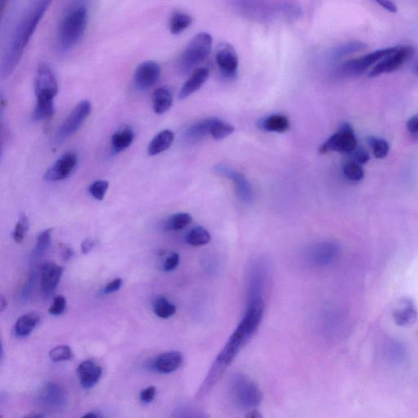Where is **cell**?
Returning <instances> with one entry per match:
<instances>
[{
	"instance_id": "cell-24",
	"label": "cell",
	"mask_w": 418,
	"mask_h": 418,
	"mask_svg": "<svg viewBox=\"0 0 418 418\" xmlns=\"http://www.w3.org/2000/svg\"><path fill=\"white\" fill-rule=\"evenodd\" d=\"M153 109L155 114L163 115L171 108L172 105V94L167 88H159L152 95Z\"/></svg>"
},
{
	"instance_id": "cell-2",
	"label": "cell",
	"mask_w": 418,
	"mask_h": 418,
	"mask_svg": "<svg viewBox=\"0 0 418 418\" xmlns=\"http://www.w3.org/2000/svg\"><path fill=\"white\" fill-rule=\"evenodd\" d=\"M53 0H31L15 26L3 53L0 74L3 79L10 77L23 55L31 37Z\"/></svg>"
},
{
	"instance_id": "cell-19",
	"label": "cell",
	"mask_w": 418,
	"mask_h": 418,
	"mask_svg": "<svg viewBox=\"0 0 418 418\" xmlns=\"http://www.w3.org/2000/svg\"><path fill=\"white\" fill-rule=\"evenodd\" d=\"M209 77V70L207 68H198L194 70L190 78L186 80L179 92V99L185 100L194 94L207 81Z\"/></svg>"
},
{
	"instance_id": "cell-37",
	"label": "cell",
	"mask_w": 418,
	"mask_h": 418,
	"mask_svg": "<svg viewBox=\"0 0 418 418\" xmlns=\"http://www.w3.org/2000/svg\"><path fill=\"white\" fill-rule=\"evenodd\" d=\"M367 141L377 159H384L388 157L390 150L388 141L375 136H369Z\"/></svg>"
},
{
	"instance_id": "cell-53",
	"label": "cell",
	"mask_w": 418,
	"mask_h": 418,
	"mask_svg": "<svg viewBox=\"0 0 418 418\" xmlns=\"http://www.w3.org/2000/svg\"><path fill=\"white\" fill-rule=\"evenodd\" d=\"M10 0H0V11H1V15L3 16L4 10L8 6V3Z\"/></svg>"
},
{
	"instance_id": "cell-10",
	"label": "cell",
	"mask_w": 418,
	"mask_h": 418,
	"mask_svg": "<svg viewBox=\"0 0 418 418\" xmlns=\"http://www.w3.org/2000/svg\"><path fill=\"white\" fill-rule=\"evenodd\" d=\"M413 54H415V48L412 46H395L392 52L373 66L368 77L375 78L384 74L394 72L407 63Z\"/></svg>"
},
{
	"instance_id": "cell-17",
	"label": "cell",
	"mask_w": 418,
	"mask_h": 418,
	"mask_svg": "<svg viewBox=\"0 0 418 418\" xmlns=\"http://www.w3.org/2000/svg\"><path fill=\"white\" fill-rule=\"evenodd\" d=\"M77 373L80 384L84 389L88 390L92 388L99 382L102 375V369L92 360H86L79 364Z\"/></svg>"
},
{
	"instance_id": "cell-26",
	"label": "cell",
	"mask_w": 418,
	"mask_h": 418,
	"mask_svg": "<svg viewBox=\"0 0 418 418\" xmlns=\"http://www.w3.org/2000/svg\"><path fill=\"white\" fill-rule=\"evenodd\" d=\"M133 140H135V132L130 128H123V130L115 132L111 137L112 152L115 154L122 152L130 148Z\"/></svg>"
},
{
	"instance_id": "cell-49",
	"label": "cell",
	"mask_w": 418,
	"mask_h": 418,
	"mask_svg": "<svg viewBox=\"0 0 418 418\" xmlns=\"http://www.w3.org/2000/svg\"><path fill=\"white\" fill-rule=\"evenodd\" d=\"M406 126L409 132L413 133V135L418 133V115L409 119Z\"/></svg>"
},
{
	"instance_id": "cell-22",
	"label": "cell",
	"mask_w": 418,
	"mask_h": 418,
	"mask_svg": "<svg viewBox=\"0 0 418 418\" xmlns=\"http://www.w3.org/2000/svg\"><path fill=\"white\" fill-rule=\"evenodd\" d=\"M175 133L171 130H166L159 132L150 141L148 146V154L150 157H154V155L163 153L170 149L175 141Z\"/></svg>"
},
{
	"instance_id": "cell-56",
	"label": "cell",
	"mask_w": 418,
	"mask_h": 418,
	"mask_svg": "<svg viewBox=\"0 0 418 418\" xmlns=\"http://www.w3.org/2000/svg\"><path fill=\"white\" fill-rule=\"evenodd\" d=\"M413 72H415L418 77V61L415 62V65H413Z\"/></svg>"
},
{
	"instance_id": "cell-47",
	"label": "cell",
	"mask_w": 418,
	"mask_h": 418,
	"mask_svg": "<svg viewBox=\"0 0 418 418\" xmlns=\"http://www.w3.org/2000/svg\"><path fill=\"white\" fill-rule=\"evenodd\" d=\"M123 280L121 279H115L113 281L110 282L104 288V293H112L119 290L122 286Z\"/></svg>"
},
{
	"instance_id": "cell-4",
	"label": "cell",
	"mask_w": 418,
	"mask_h": 418,
	"mask_svg": "<svg viewBox=\"0 0 418 418\" xmlns=\"http://www.w3.org/2000/svg\"><path fill=\"white\" fill-rule=\"evenodd\" d=\"M234 6L240 15L259 22H290L303 13L292 0H235Z\"/></svg>"
},
{
	"instance_id": "cell-52",
	"label": "cell",
	"mask_w": 418,
	"mask_h": 418,
	"mask_svg": "<svg viewBox=\"0 0 418 418\" xmlns=\"http://www.w3.org/2000/svg\"><path fill=\"white\" fill-rule=\"evenodd\" d=\"M8 302L3 296H1V299H0V311L3 312L4 310L7 308Z\"/></svg>"
},
{
	"instance_id": "cell-50",
	"label": "cell",
	"mask_w": 418,
	"mask_h": 418,
	"mask_svg": "<svg viewBox=\"0 0 418 418\" xmlns=\"http://www.w3.org/2000/svg\"><path fill=\"white\" fill-rule=\"evenodd\" d=\"M97 242L92 239H84L81 243V251L83 255H88L96 246Z\"/></svg>"
},
{
	"instance_id": "cell-51",
	"label": "cell",
	"mask_w": 418,
	"mask_h": 418,
	"mask_svg": "<svg viewBox=\"0 0 418 418\" xmlns=\"http://www.w3.org/2000/svg\"><path fill=\"white\" fill-rule=\"evenodd\" d=\"M74 255V251L70 247L62 246L61 247V259L64 261H69Z\"/></svg>"
},
{
	"instance_id": "cell-5",
	"label": "cell",
	"mask_w": 418,
	"mask_h": 418,
	"mask_svg": "<svg viewBox=\"0 0 418 418\" xmlns=\"http://www.w3.org/2000/svg\"><path fill=\"white\" fill-rule=\"evenodd\" d=\"M212 39L206 32H200L190 39L182 52L179 60V68L182 74H186L208 59L210 55Z\"/></svg>"
},
{
	"instance_id": "cell-20",
	"label": "cell",
	"mask_w": 418,
	"mask_h": 418,
	"mask_svg": "<svg viewBox=\"0 0 418 418\" xmlns=\"http://www.w3.org/2000/svg\"><path fill=\"white\" fill-rule=\"evenodd\" d=\"M182 360L183 357L179 351H168L155 359L153 367L160 373H171L181 366Z\"/></svg>"
},
{
	"instance_id": "cell-54",
	"label": "cell",
	"mask_w": 418,
	"mask_h": 418,
	"mask_svg": "<svg viewBox=\"0 0 418 418\" xmlns=\"http://www.w3.org/2000/svg\"><path fill=\"white\" fill-rule=\"evenodd\" d=\"M83 417H90V418H99L102 417V415H100L99 412H90L87 413V415H84Z\"/></svg>"
},
{
	"instance_id": "cell-6",
	"label": "cell",
	"mask_w": 418,
	"mask_h": 418,
	"mask_svg": "<svg viewBox=\"0 0 418 418\" xmlns=\"http://www.w3.org/2000/svg\"><path fill=\"white\" fill-rule=\"evenodd\" d=\"M395 50V47L382 48L368 53V54L341 62L335 70V75L337 78H349L361 75L372 66L384 59Z\"/></svg>"
},
{
	"instance_id": "cell-14",
	"label": "cell",
	"mask_w": 418,
	"mask_h": 418,
	"mask_svg": "<svg viewBox=\"0 0 418 418\" xmlns=\"http://www.w3.org/2000/svg\"><path fill=\"white\" fill-rule=\"evenodd\" d=\"M161 68L154 61L142 62L135 73V83L137 90H148L159 81Z\"/></svg>"
},
{
	"instance_id": "cell-21",
	"label": "cell",
	"mask_w": 418,
	"mask_h": 418,
	"mask_svg": "<svg viewBox=\"0 0 418 418\" xmlns=\"http://www.w3.org/2000/svg\"><path fill=\"white\" fill-rule=\"evenodd\" d=\"M393 317L399 326L408 327L416 322L417 310L411 300L404 299L399 308L394 311Z\"/></svg>"
},
{
	"instance_id": "cell-9",
	"label": "cell",
	"mask_w": 418,
	"mask_h": 418,
	"mask_svg": "<svg viewBox=\"0 0 418 418\" xmlns=\"http://www.w3.org/2000/svg\"><path fill=\"white\" fill-rule=\"evenodd\" d=\"M92 105L90 101L83 100L75 106L56 133L55 141L57 143H61L74 135L86 122V120L90 117Z\"/></svg>"
},
{
	"instance_id": "cell-7",
	"label": "cell",
	"mask_w": 418,
	"mask_h": 418,
	"mask_svg": "<svg viewBox=\"0 0 418 418\" xmlns=\"http://www.w3.org/2000/svg\"><path fill=\"white\" fill-rule=\"evenodd\" d=\"M231 392L240 407L250 408L259 406L262 395L255 382L242 375H235L231 379Z\"/></svg>"
},
{
	"instance_id": "cell-31",
	"label": "cell",
	"mask_w": 418,
	"mask_h": 418,
	"mask_svg": "<svg viewBox=\"0 0 418 418\" xmlns=\"http://www.w3.org/2000/svg\"><path fill=\"white\" fill-rule=\"evenodd\" d=\"M261 130L268 132H284L289 128V120L281 115H270L259 122Z\"/></svg>"
},
{
	"instance_id": "cell-55",
	"label": "cell",
	"mask_w": 418,
	"mask_h": 418,
	"mask_svg": "<svg viewBox=\"0 0 418 418\" xmlns=\"http://www.w3.org/2000/svg\"><path fill=\"white\" fill-rule=\"evenodd\" d=\"M247 417H252V418L261 417V416L259 415V412L257 411H252V412H249V415Z\"/></svg>"
},
{
	"instance_id": "cell-16",
	"label": "cell",
	"mask_w": 418,
	"mask_h": 418,
	"mask_svg": "<svg viewBox=\"0 0 418 418\" xmlns=\"http://www.w3.org/2000/svg\"><path fill=\"white\" fill-rule=\"evenodd\" d=\"M340 248L336 243L324 242L311 249L310 259L315 266H327L337 260Z\"/></svg>"
},
{
	"instance_id": "cell-32",
	"label": "cell",
	"mask_w": 418,
	"mask_h": 418,
	"mask_svg": "<svg viewBox=\"0 0 418 418\" xmlns=\"http://www.w3.org/2000/svg\"><path fill=\"white\" fill-rule=\"evenodd\" d=\"M210 234L201 226H197V228L191 230L186 237V243L195 247L206 246V244L210 242Z\"/></svg>"
},
{
	"instance_id": "cell-40",
	"label": "cell",
	"mask_w": 418,
	"mask_h": 418,
	"mask_svg": "<svg viewBox=\"0 0 418 418\" xmlns=\"http://www.w3.org/2000/svg\"><path fill=\"white\" fill-rule=\"evenodd\" d=\"M50 357L54 362L68 361L73 357L72 350L68 346H59L50 350Z\"/></svg>"
},
{
	"instance_id": "cell-38",
	"label": "cell",
	"mask_w": 418,
	"mask_h": 418,
	"mask_svg": "<svg viewBox=\"0 0 418 418\" xmlns=\"http://www.w3.org/2000/svg\"><path fill=\"white\" fill-rule=\"evenodd\" d=\"M234 132L235 127L233 126L222 121V120L215 119L212 123L210 135L216 140H221L232 135Z\"/></svg>"
},
{
	"instance_id": "cell-3",
	"label": "cell",
	"mask_w": 418,
	"mask_h": 418,
	"mask_svg": "<svg viewBox=\"0 0 418 418\" xmlns=\"http://www.w3.org/2000/svg\"><path fill=\"white\" fill-rule=\"evenodd\" d=\"M91 0H66L57 32V48L66 54L81 41L86 34Z\"/></svg>"
},
{
	"instance_id": "cell-18",
	"label": "cell",
	"mask_w": 418,
	"mask_h": 418,
	"mask_svg": "<svg viewBox=\"0 0 418 418\" xmlns=\"http://www.w3.org/2000/svg\"><path fill=\"white\" fill-rule=\"evenodd\" d=\"M64 268L62 266L47 262L41 268V286L43 291L47 292L54 290L63 274Z\"/></svg>"
},
{
	"instance_id": "cell-34",
	"label": "cell",
	"mask_w": 418,
	"mask_h": 418,
	"mask_svg": "<svg viewBox=\"0 0 418 418\" xmlns=\"http://www.w3.org/2000/svg\"><path fill=\"white\" fill-rule=\"evenodd\" d=\"M192 217L188 213H177L164 222L163 228L166 230H180L190 225Z\"/></svg>"
},
{
	"instance_id": "cell-12",
	"label": "cell",
	"mask_w": 418,
	"mask_h": 418,
	"mask_svg": "<svg viewBox=\"0 0 418 418\" xmlns=\"http://www.w3.org/2000/svg\"><path fill=\"white\" fill-rule=\"evenodd\" d=\"M215 61L222 75L228 79L237 77L239 59L234 47L228 43H222L217 47Z\"/></svg>"
},
{
	"instance_id": "cell-41",
	"label": "cell",
	"mask_w": 418,
	"mask_h": 418,
	"mask_svg": "<svg viewBox=\"0 0 418 418\" xmlns=\"http://www.w3.org/2000/svg\"><path fill=\"white\" fill-rule=\"evenodd\" d=\"M29 219L24 213H21L19 221L16 224L14 231H13V239L17 243H21L24 239L25 235L29 229Z\"/></svg>"
},
{
	"instance_id": "cell-27",
	"label": "cell",
	"mask_w": 418,
	"mask_h": 418,
	"mask_svg": "<svg viewBox=\"0 0 418 418\" xmlns=\"http://www.w3.org/2000/svg\"><path fill=\"white\" fill-rule=\"evenodd\" d=\"M40 318L37 313H28L22 315L16 322L14 332L17 337H28L37 326Z\"/></svg>"
},
{
	"instance_id": "cell-13",
	"label": "cell",
	"mask_w": 418,
	"mask_h": 418,
	"mask_svg": "<svg viewBox=\"0 0 418 418\" xmlns=\"http://www.w3.org/2000/svg\"><path fill=\"white\" fill-rule=\"evenodd\" d=\"M77 154L72 151L65 153L44 173V180L56 182L68 179L77 167Z\"/></svg>"
},
{
	"instance_id": "cell-30",
	"label": "cell",
	"mask_w": 418,
	"mask_h": 418,
	"mask_svg": "<svg viewBox=\"0 0 418 418\" xmlns=\"http://www.w3.org/2000/svg\"><path fill=\"white\" fill-rule=\"evenodd\" d=\"M193 23L192 17L188 13L175 11L170 16L168 26L172 34H180Z\"/></svg>"
},
{
	"instance_id": "cell-23",
	"label": "cell",
	"mask_w": 418,
	"mask_h": 418,
	"mask_svg": "<svg viewBox=\"0 0 418 418\" xmlns=\"http://www.w3.org/2000/svg\"><path fill=\"white\" fill-rule=\"evenodd\" d=\"M367 48L366 44L360 41H351L341 44V46L333 48L328 53V59L332 61H339L345 57L353 54V53L361 52Z\"/></svg>"
},
{
	"instance_id": "cell-35",
	"label": "cell",
	"mask_w": 418,
	"mask_h": 418,
	"mask_svg": "<svg viewBox=\"0 0 418 418\" xmlns=\"http://www.w3.org/2000/svg\"><path fill=\"white\" fill-rule=\"evenodd\" d=\"M52 229H47L39 235L37 244L32 251V259H39L48 250L51 243Z\"/></svg>"
},
{
	"instance_id": "cell-43",
	"label": "cell",
	"mask_w": 418,
	"mask_h": 418,
	"mask_svg": "<svg viewBox=\"0 0 418 418\" xmlns=\"http://www.w3.org/2000/svg\"><path fill=\"white\" fill-rule=\"evenodd\" d=\"M66 308V300L63 296H57L50 306V313L52 315H59L64 312Z\"/></svg>"
},
{
	"instance_id": "cell-36",
	"label": "cell",
	"mask_w": 418,
	"mask_h": 418,
	"mask_svg": "<svg viewBox=\"0 0 418 418\" xmlns=\"http://www.w3.org/2000/svg\"><path fill=\"white\" fill-rule=\"evenodd\" d=\"M175 305L170 303L166 297H159L154 303L155 314L159 318L168 319L176 313Z\"/></svg>"
},
{
	"instance_id": "cell-8",
	"label": "cell",
	"mask_w": 418,
	"mask_h": 418,
	"mask_svg": "<svg viewBox=\"0 0 418 418\" xmlns=\"http://www.w3.org/2000/svg\"><path fill=\"white\" fill-rule=\"evenodd\" d=\"M358 148L357 137L353 128L348 123H344L339 131L332 135L319 148V153L326 154L336 151L341 154H351Z\"/></svg>"
},
{
	"instance_id": "cell-15",
	"label": "cell",
	"mask_w": 418,
	"mask_h": 418,
	"mask_svg": "<svg viewBox=\"0 0 418 418\" xmlns=\"http://www.w3.org/2000/svg\"><path fill=\"white\" fill-rule=\"evenodd\" d=\"M217 175L228 177L234 182L235 191L240 199L244 203H251L253 199L252 188L242 173L231 170L229 167L219 166L215 167Z\"/></svg>"
},
{
	"instance_id": "cell-29",
	"label": "cell",
	"mask_w": 418,
	"mask_h": 418,
	"mask_svg": "<svg viewBox=\"0 0 418 418\" xmlns=\"http://www.w3.org/2000/svg\"><path fill=\"white\" fill-rule=\"evenodd\" d=\"M384 354L386 360L392 364H402L407 357L406 348L401 342L395 340H391L386 344Z\"/></svg>"
},
{
	"instance_id": "cell-11",
	"label": "cell",
	"mask_w": 418,
	"mask_h": 418,
	"mask_svg": "<svg viewBox=\"0 0 418 418\" xmlns=\"http://www.w3.org/2000/svg\"><path fill=\"white\" fill-rule=\"evenodd\" d=\"M34 92L37 100H54L59 84L50 65H39L34 79Z\"/></svg>"
},
{
	"instance_id": "cell-39",
	"label": "cell",
	"mask_w": 418,
	"mask_h": 418,
	"mask_svg": "<svg viewBox=\"0 0 418 418\" xmlns=\"http://www.w3.org/2000/svg\"><path fill=\"white\" fill-rule=\"evenodd\" d=\"M344 173L346 179L352 181H361L364 177V171L361 164L350 160L344 166Z\"/></svg>"
},
{
	"instance_id": "cell-46",
	"label": "cell",
	"mask_w": 418,
	"mask_h": 418,
	"mask_svg": "<svg viewBox=\"0 0 418 418\" xmlns=\"http://www.w3.org/2000/svg\"><path fill=\"white\" fill-rule=\"evenodd\" d=\"M155 394H157V388L153 386H150L149 388L141 391L140 399L142 402L149 404L153 401Z\"/></svg>"
},
{
	"instance_id": "cell-42",
	"label": "cell",
	"mask_w": 418,
	"mask_h": 418,
	"mask_svg": "<svg viewBox=\"0 0 418 418\" xmlns=\"http://www.w3.org/2000/svg\"><path fill=\"white\" fill-rule=\"evenodd\" d=\"M109 188L108 181H96L90 186V193L92 197L97 200L104 199L106 192Z\"/></svg>"
},
{
	"instance_id": "cell-1",
	"label": "cell",
	"mask_w": 418,
	"mask_h": 418,
	"mask_svg": "<svg viewBox=\"0 0 418 418\" xmlns=\"http://www.w3.org/2000/svg\"><path fill=\"white\" fill-rule=\"evenodd\" d=\"M265 310L264 300L262 297L250 299L246 315L233 335L230 336L228 344L222 349L208 373L206 380L199 389L197 397H203L217 384L223 375L234 359L237 357L244 346L259 328L263 318Z\"/></svg>"
},
{
	"instance_id": "cell-44",
	"label": "cell",
	"mask_w": 418,
	"mask_h": 418,
	"mask_svg": "<svg viewBox=\"0 0 418 418\" xmlns=\"http://www.w3.org/2000/svg\"><path fill=\"white\" fill-rule=\"evenodd\" d=\"M180 261V257L177 253L173 252L170 256L167 257L163 264V270L168 272L175 270L177 266H179Z\"/></svg>"
},
{
	"instance_id": "cell-28",
	"label": "cell",
	"mask_w": 418,
	"mask_h": 418,
	"mask_svg": "<svg viewBox=\"0 0 418 418\" xmlns=\"http://www.w3.org/2000/svg\"><path fill=\"white\" fill-rule=\"evenodd\" d=\"M43 404L48 406L59 407L64 404L65 397L59 386L53 384H48L44 386L41 393H40Z\"/></svg>"
},
{
	"instance_id": "cell-48",
	"label": "cell",
	"mask_w": 418,
	"mask_h": 418,
	"mask_svg": "<svg viewBox=\"0 0 418 418\" xmlns=\"http://www.w3.org/2000/svg\"><path fill=\"white\" fill-rule=\"evenodd\" d=\"M384 10H388L390 12H397V7L392 0H373Z\"/></svg>"
},
{
	"instance_id": "cell-45",
	"label": "cell",
	"mask_w": 418,
	"mask_h": 418,
	"mask_svg": "<svg viewBox=\"0 0 418 418\" xmlns=\"http://www.w3.org/2000/svg\"><path fill=\"white\" fill-rule=\"evenodd\" d=\"M351 154H352L353 157L352 160L360 164L367 163L369 161V159H370V157H369L367 151L363 148H357Z\"/></svg>"
},
{
	"instance_id": "cell-33",
	"label": "cell",
	"mask_w": 418,
	"mask_h": 418,
	"mask_svg": "<svg viewBox=\"0 0 418 418\" xmlns=\"http://www.w3.org/2000/svg\"><path fill=\"white\" fill-rule=\"evenodd\" d=\"M54 114V100H37L33 112L35 121L50 119Z\"/></svg>"
},
{
	"instance_id": "cell-25",
	"label": "cell",
	"mask_w": 418,
	"mask_h": 418,
	"mask_svg": "<svg viewBox=\"0 0 418 418\" xmlns=\"http://www.w3.org/2000/svg\"><path fill=\"white\" fill-rule=\"evenodd\" d=\"M215 119L200 120L191 126L186 132V139L190 142L201 140L203 137L210 135L211 128Z\"/></svg>"
}]
</instances>
